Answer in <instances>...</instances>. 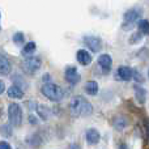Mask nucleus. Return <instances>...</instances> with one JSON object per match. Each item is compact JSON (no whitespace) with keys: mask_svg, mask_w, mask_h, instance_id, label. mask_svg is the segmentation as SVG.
<instances>
[{"mask_svg":"<svg viewBox=\"0 0 149 149\" xmlns=\"http://www.w3.org/2000/svg\"><path fill=\"white\" fill-rule=\"evenodd\" d=\"M137 28H139V30H140V33H141V34H149V22L147 20L139 21Z\"/></svg>","mask_w":149,"mask_h":149,"instance_id":"nucleus-16","label":"nucleus"},{"mask_svg":"<svg viewBox=\"0 0 149 149\" xmlns=\"http://www.w3.org/2000/svg\"><path fill=\"white\" fill-rule=\"evenodd\" d=\"M4 90H5V84H4V81H1V80H0V94H1V93H4Z\"/></svg>","mask_w":149,"mask_h":149,"instance_id":"nucleus-21","label":"nucleus"},{"mask_svg":"<svg viewBox=\"0 0 149 149\" xmlns=\"http://www.w3.org/2000/svg\"><path fill=\"white\" fill-rule=\"evenodd\" d=\"M85 92L90 95H95L98 93V84L95 81H88L85 84Z\"/></svg>","mask_w":149,"mask_h":149,"instance_id":"nucleus-14","label":"nucleus"},{"mask_svg":"<svg viewBox=\"0 0 149 149\" xmlns=\"http://www.w3.org/2000/svg\"><path fill=\"white\" fill-rule=\"evenodd\" d=\"M77 60H79L80 64L88 65V64H90V62H92V56H90V54L88 51L80 50V51L77 52Z\"/></svg>","mask_w":149,"mask_h":149,"instance_id":"nucleus-9","label":"nucleus"},{"mask_svg":"<svg viewBox=\"0 0 149 149\" xmlns=\"http://www.w3.org/2000/svg\"><path fill=\"white\" fill-rule=\"evenodd\" d=\"M8 95H9L10 98L18 100V98L24 97V90L21 89L20 86H17V85H12V86L8 89Z\"/></svg>","mask_w":149,"mask_h":149,"instance_id":"nucleus-10","label":"nucleus"},{"mask_svg":"<svg viewBox=\"0 0 149 149\" xmlns=\"http://www.w3.org/2000/svg\"><path fill=\"white\" fill-rule=\"evenodd\" d=\"M42 94L45 95L46 98H49L50 101H60L63 97H64V93H63L62 88L58 86L56 84H51V82H47L42 86Z\"/></svg>","mask_w":149,"mask_h":149,"instance_id":"nucleus-2","label":"nucleus"},{"mask_svg":"<svg viewBox=\"0 0 149 149\" xmlns=\"http://www.w3.org/2000/svg\"><path fill=\"white\" fill-rule=\"evenodd\" d=\"M70 110L74 116H86L93 113V106L84 97L77 95L72 98V101L70 102Z\"/></svg>","mask_w":149,"mask_h":149,"instance_id":"nucleus-1","label":"nucleus"},{"mask_svg":"<svg viewBox=\"0 0 149 149\" xmlns=\"http://www.w3.org/2000/svg\"><path fill=\"white\" fill-rule=\"evenodd\" d=\"M148 76H149V72H148Z\"/></svg>","mask_w":149,"mask_h":149,"instance_id":"nucleus-24","label":"nucleus"},{"mask_svg":"<svg viewBox=\"0 0 149 149\" xmlns=\"http://www.w3.org/2000/svg\"><path fill=\"white\" fill-rule=\"evenodd\" d=\"M13 41H15V43H22L24 42V34L22 33H16L15 36H13Z\"/></svg>","mask_w":149,"mask_h":149,"instance_id":"nucleus-19","label":"nucleus"},{"mask_svg":"<svg viewBox=\"0 0 149 149\" xmlns=\"http://www.w3.org/2000/svg\"><path fill=\"white\" fill-rule=\"evenodd\" d=\"M8 118L12 126L20 127L22 123V110L18 103H10L8 107Z\"/></svg>","mask_w":149,"mask_h":149,"instance_id":"nucleus-3","label":"nucleus"},{"mask_svg":"<svg viewBox=\"0 0 149 149\" xmlns=\"http://www.w3.org/2000/svg\"><path fill=\"white\" fill-rule=\"evenodd\" d=\"M139 17H140L139 12H137L136 9H131V10H127L126 12V15H124V21H126L127 24H134Z\"/></svg>","mask_w":149,"mask_h":149,"instance_id":"nucleus-13","label":"nucleus"},{"mask_svg":"<svg viewBox=\"0 0 149 149\" xmlns=\"http://www.w3.org/2000/svg\"><path fill=\"white\" fill-rule=\"evenodd\" d=\"M111 56L109 54H102L100 58H98V64L100 67H102L103 70H109L111 67Z\"/></svg>","mask_w":149,"mask_h":149,"instance_id":"nucleus-12","label":"nucleus"},{"mask_svg":"<svg viewBox=\"0 0 149 149\" xmlns=\"http://www.w3.org/2000/svg\"><path fill=\"white\" fill-rule=\"evenodd\" d=\"M122 149H126V147H122Z\"/></svg>","mask_w":149,"mask_h":149,"instance_id":"nucleus-23","label":"nucleus"},{"mask_svg":"<svg viewBox=\"0 0 149 149\" xmlns=\"http://www.w3.org/2000/svg\"><path fill=\"white\" fill-rule=\"evenodd\" d=\"M10 72V63L4 55L0 54V74H8Z\"/></svg>","mask_w":149,"mask_h":149,"instance_id":"nucleus-11","label":"nucleus"},{"mask_svg":"<svg viewBox=\"0 0 149 149\" xmlns=\"http://www.w3.org/2000/svg\"><path fill=\"white\" fill-rule=\"evenodd\" d=\"M0 149H10L9 143H7V141H0Z\"/></svg>","mask_w":149,"mask_h":149,"instance_id":"nucleus-20","label":"nucleus"},{"mask_svg":"<svg viewBox=\"0 0 149 149\" xmlns=\"http://www.w3.org/2000/svg\"><path fill=\"white\" fill-rule=\"evenodd\" d=\"M114 126L118 130L124 128V127H127V119L123 118V116H118V118L114 119Z\"/></svg>","mask_w":149,"mask_h":149,"instance_id":"nucleus-15","label":"nucleus"},{"mask_svg":"<svg viewBox=\"0 0 149 149\" xmlns=\"http://www.w3.org/2000/svg\"><path fill=\"white\" fill-rule=\"evenodd\" d=\"M65 80L71 84H76L80 81V74L77 73V70L74 67H68L65 70Z\"/></svg>","mask_w":149,"mask_h":149,"instance_id":"nucleus-6","label":"nucleus"},{"mask_svg":"<svg viewBox=\"0 0 149 149\" xmlns=\"http://www.w3.org/2000/svg\"><path fill=\"white\" fill-rule=\"evenodd\" d=\"M135 92H136V97H137V100H139V102L143 103L145 100V90L141 89V88H136Z\"/></svg>","mask_w":149,"mask_h":149,"instance_id":"nucleus-18","label":"nucleus"},{"mask_svg":"<svg viewBox=\"0 0 149 149\" xmlns=\"http://www.w3.org/2000/svg\"><path fill=\"white\" fill-rule=\"evenodd\" d=\"M134 70L130 67H126V65H122V67H119L118 70V76L120 77L122 80H124V81H127V80H131L132 76H134Z\"/></svg>","mask_w":149,"mask_h":149,"instance_id":"nucleus-8","label":"nucleus"},{"mask_svg":"<svg viewBox=\"0 0 149 149\" xmlns=\"http://www.w3.org/2000/svg\"><path fill=\"white\" fill-rule=\"evenodd\" d=\"M68 149H80V147H79L77 144H72V145H71V147L68 148Z\"/></svg>","mask_w":149,"mask_h":149,"instance_id":"nucleus-22","label":"nucleus"},{"mask_svg":"<svg viewBox=\"0 0 149 149\" xmlns=\"http://www.w3.org/2000/svg\"><path fill=\"white\" fill-rule=\"evenodd\" d=\"M84 43L92 50L93 52H97L101 50L102 47V42L98 37H85L84 38Z\"/></svg>","mask_w":149,"mask_h":149,"instance_id":"nucleus-5","label":"nucleus"},{"mask_svg":"<svg viewBox=\"0 0 149 149\" xmlns=\"http://www.w3.org/2000/svg\"><path fill=\"white\" fill-rule=\"evenodd\" d=\"M21 65H22L24 71H25L26 73L34 74L39 68H41V59H39V58H34V56L26 58Z\"/></svg>","mask_w":149,"mask_h":149,"instance_id":"nucleus-4","label":"nucleus"},{"mask_svg":"<svg viewBox=\"0 0 149 149\" xmlns=\"http://www.w3.org/2000/svg\"><path fill=\"white\" fill-rule=\"evenodd\" d=\"M100 139H101V136H100V132H98L97 130L90 128L86 131V141L89 143V144H92V145L98 144Z\"/></svg>","mask_w":149,"mask_h":149,"instance_id":"nucleus-7","label":"nucleus"},{"mask_svg":"<svg viewBox=\"0 0 149 149\" xmlns=\"http://www.w3.org/2000/svg\"><path fill=\"white\" fill-rule=\"evenodd\" d=\"M34 50H36V43H34V42H29V43H26L25 47H24L22 54H31Z\"/></svg>","mask_w":149,"mask_h":149,"instance_id":"nucleus-17","label":"nucleus"}]
</instances>
